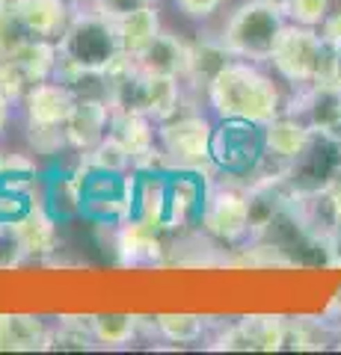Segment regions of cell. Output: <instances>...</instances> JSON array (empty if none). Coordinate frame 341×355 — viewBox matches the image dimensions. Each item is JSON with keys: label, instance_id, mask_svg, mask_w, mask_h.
<instances>
[{"label": "cell", "instance_id": "7402d4cb", "mask_svg": "<svg viewBox=\"0 0 341 355\" xmlns=\"http://www.w3.org/2000/svg\"><path fill=\"white\" fill-rule=\"evenodd\" d=\"M39 198L60 222L81 216V175H78V169L42 178Z\"/></svg>", "mask_w": 341, "mask_h": 355}, {"label": "cell", "instance_id": "4316f807", "mask_svg": "<svg viewBox=\"0 0 341 355\" xmlns=\"http://www.w3.org/2000/svg\"><path fill=\"white\" fill-rule=\"evenodd\" d=\"M92 338L101 347H128L137 338V326L140 320L131 314H95L92 317Z\"/></svg>", "mask_w": 341, "mask_h": 355}, {"label": "cell", "instance_id": "9c48e42d", "mask_svg": "<svg viewBox=\"0 0 341 355\" xmlns=\"http://www.w3.org/2000/svg\"><path fill=\"white\" fill-rule=\"evenodd\" d=\"M341 175V146L333 133H312L306 146L285 169V184L294 196H315L324 193Z\"/></svg>", "mask_w": 341, "mask_h": 355}, {"label": "cell", "instance_id": "4dcf8cb0", "mask_svg": "<svg viewBox=\"0 0 341 355\" xmlns=\"http://www.w3.org/2000/svg\"><path fill=\"white\" fill-rule=\"evenodd\" d=\"M30 36L21 27L15 9H0V57H13V53L24 44Z\"/></svg>", "mask_w": 341, "mask_h": 355}, {"label": "cell", "instance_id": "5bb4252c", "mask_svg": "<svg viewBox=\"0 0 341 355\" xmlns=\"http://www.w3.org/2000/svg\"><path fill=\"white\" fill-rule=\"evenodd\" d=\"M15 231V237L21 243L24 258H36V254H51L60 246V219L42 205V198L30 205L24 216H18L15 222H9Z\"/></svg>", "mask_w": 341, "mask_h": 355}, {"label": "cell", "instance_id": "ffe728a7", "mask_svg": "<svg viewBox=\"0 0 341 355\" xmlns=\"http://www.w3.org/2000/svg\"><path fill=\"white\" fill-rule=\"evenodd\" d=\"M312 139V130L303 125L300 119L288 113L276 116L264 125V146H267V160L279 163L282 169H288V163L300 154Z\"/></svg>", "mask_w": 341, "mask_h": 355}, {"label": "cell", "instance_id": "7bdbcfd3", "mask_svg": "<svg viewBox=\"0 0 341 355\" xmlns=\"http://www.w3.org/2000/svg\"><path fill=\"white\" fill-rule=\"evenodd\" d=\"M0 163H3V154H0Z\"/></svg>", "mask_w": 341, "mask_h": 355}, {"label": "cell", "instance_id": "7c38bea8", "mask_svg": "<svg viewBox=\"0 0 341 355\" xmlns=\"http://www.w3.org/2000/svg\"><path fill=\"white\" fill-rule=\"evenodd\" d=\"M21 104H24L30 128H65L74 104H78V92L69 83L51 77V80L33 83L27 95L21 98Z\"/></svg>", "mask_w": 341, "mask_h": 355}, {"label": "cell", "instance_id": "8d00e7d4", "mask_svg": "<svg viewBox=\"0 0 341 355\" xmlns=\"http://www.w3.org/2000/svg\"><path fill=\"white\" fill-rule=\"evenodd\" d=\"M329 80L341 86V42L333 44V69H329Z\"/></svg>", "mask_w": 341, "mask_h": 355}, {"label": "cell", "instance_id": "ab89813d", "mask_svg": "<svg viewBox=\"0 0 341 355\" xmlns=\"http://www.w3.org/2000/svg\"><path fill=\"white\" fill-rule=\"evenodd\" d=\"M18 3H24V0H0V9H15Z\"/></svg>", "mask_w": 341, "mask_h": 355}, {"label": "cell", "instance_id": "1f68e13d", "mask_svg": "<svg viewBox=\"0 0 341 355\" xmlns=\"http://www.w3.org/2000/svg\"><path fill=\"white\" fill-rule=\"evenodd\" d=\"M24 261V252H21V243L15 237L13 225L0 222V270H9V266H18Z\"/></svg>", "mask_w": 341, "mask_h": 355}, {"label": "cell", "instance_id": "e0dca14e", "mask_svg": "<svg viewBox=\"0 0 341 355\" xmlns=\"http://www.w3.org/2000/svg\"><path fill=\"white\" fill-rule=\"evenodd\" d=\"M163 231L151 228L140 219H125L116 225V249L122 263L142 266V263H155L163 258Z\"/></svg>", "mask_w": 341, "mask_h": 355}, {"label": "cell", "instance_id": "83f0119b", "mask_svg": "<svg viewBox=\"0 0 341 355\" xmlns=\"http://www.w3.org/2000/svg\"><path fill=\"white\" fill-rule=\"evenodd\" d=\"M78 169H107V172H134V157L113 137H104L95 148L81 154Z\"/></svg>", "mask_w": 341, "mask_h": 355}, {"label": "cell", "instance_id": "8fae6325", "mask_svg": "<svg viewBox=\"0 0 341 355\" xmlns=\"http://www.w3.org/2000/svg\"><path fill=\"white\" fill-rule=\"evenodd\" d=\"M285 113L300 119L312 133H333L341 125V86L333 80H315L297 86Z\"/></svg>", "mask_w": 341, "mask_h": 355}, {"label": "cell", "instance_id": "d6986e66", "mask_svg": "<svg viewBox=\"0 0 341 355\" xmlns=\"http://www.w3.org/2000/svg\"><path fill=\"white\" fill-rule=\"evenodd\" d=\"M51 349V329L36 314H0V352Z\"/></svg>", "mask_w": 341, "mask_h": 355}, {"label": "cell", "instance_id": "d4e9b609", "mask_svg": "<svg viewBox=\"0 0 341 355\" xmlns=\"http://www.w3.org/2000/svg\"><path fill=\"white\" fill-rule=\"evenodd\" d=\"M238 323L244 329L252 352H276L285 347V338H288V320L285 317L256 314V317L238 320Z\"/></svg>", "mask_w": 341, "mask_h": 355}, {"label": "cell", "instance_id": "d6a6232c", "mask_svg": "<svg viewBox=\"0 0 341 355\" xmlns=\"http://www.w3.org/2000/svg\"><path fill=\"white\" fill-rule=\"evenodd\" d=\"M223 3H226V0H175L178 12H184L187 18H193V21L211 18L214 12H219V6H223Z\"/></svg>", "mask_w": 341, "mask_h": 355}, {"label": "cell", "instance_id": "d590c367", "mask_svg": "<svg viewBox=\"0 0 341 355\" xmlns=\"http://www.w3.org/2000/svg\"><path fill=\"white\" fill-rule=\"evenodd\" d=\"M321 246L326 249L329 261H333L335 266H341V222H335V228L326 234V240L321 243Z\"/></svg>", "mask_w": 341, "mask_h": 355}, {"label": "cell", "instance_id": "e575fe53", "mask_svg": "<svg viewBox=\"0 0 341 355\" xmlns=\"http://www.w3.org/2000/svg\"><path fill=\"white\" fill-rule=\"evenodd\" d=\"M317 30H321V36H324L329 44H338V42H341V9L333 6V12L326 15V21H324V24L317 27Z\"/></svg>", "mask_w": 341, "mask_h": 355}, {"label": "cell", "instance_id": "44dd1931", "mask_svg": "<svg viewBox=\"0 0 341 355\" xmlns=\"http://www.w3.org/2000/svg\"><path fill=\"white\" fill-rule=\"evenodd\" d=\"M187 53H190V42H184L181 36H175L169 30H160L158 39L140 57H134V65L151 74H169V77H181L184 80Z\"/></svg>", "mask_w": 341, "mask_h": 355}, {"label": "cell", "instance_id": "74e56055", "mask_svg": "<svg viewBox=\"0 0 341 355\" xmlns=\"http://www.w3.org/2000/svg\"><path fill=\"white\" fill-rule=\"evenodd\" d=\"M9 119H13V101H6V98L0 95V137H3L9 128Z\"/></svg>", "mask_w": 341, "mask_h": 355}, {"label": "cell", "instance_id": "5b68a950", "mask_svg": "<svg viewBox=\"0 0 341 355\" xmlns=\"http://www.w3.org/2000/svg\"><path fill=\"white\" fill-rule=\"evenodd\" d=\"M264 160H267V146H264V125L240 119H219L211 137V169L226 178H247L252 181Z\"/></svg>", "mask_w": 341, "mask_h": 355}, {"label": "cell", "instance_id": "836d02e7", "mask_svg": "<svg viewBox=\"0 0 341 355\" xmlns=\"http://www.w3.org/2000/svg\"><path fill=\"white\" fill-rule=\"evenodd\" d=\"M90 3L101 9L104 15H110V18H119V15L131 12V9H140V6L151 3V0H90Z\"/></svg>", "mask_w": 341, "mask_h": 355}, {"label": "cell", "instance_id": "b9f144b4", "mask_svg": "<svg viewBox=\"0 0 341 355\" xmlns=\"http://www.w3.org/2000/svg\"><path fill=\"white\" fill-rule=\"evenodd\" d=\"M69 3H90V0H69Z\"/></svg>", "mask_w": 341, "mask_h": 355}, {"label": "cell", "instance_id": "ba28073f", "mask_svg": "<svg viewBox=\"0 0 341 355\" xmlns=\"http://www.w3.org/2000/svg\"><path fill=\"white\" fill-rule=\"evenodd\" d=\"M199 225L205 234H211L219 243H228V246H240V243L252 240L247 187H238L232 181L228 184L208 181Z\"/></svg>", "mask_w": 341, "mask_h": 355}, {"label": "cell", "instance_id": "603a6c76", "mask_svg": "<svg viewBox=\"0 0 341 355\" xmlns=\"http://www.w3.org/2000/svg\"><path fill=\"white\" fill-rule=\"evenodd\" d=\"M232 60L228 51L223 48V42L217 36H199L190 42V53H187V71H184V83H190L196 89H208L211 77Z\"/></svg>", "mask_w": 341, "mask_h": 355}, {"label": "cell", "instance_id": "f35d334b", "mask_svg": "<svg viewBox=\"0 0 341 355\" xmlns=\"http://www.w3.org/2000/svg\"><path fill=\"white\" fill-rule=\"evenodd\" d=\"M258 3H264V6H273V9H282V12H285V6H288V0H258Z\"/></svg>", "mask_w": 341, "mask_h": 355}, {"label": "cell", "instance_id": "f1b7e54d", "mask_svg": "<svg viewBox=\"0 0 341 355\" xmlns=\"http://www.w3.org/2000/svg\"><path fill=\"white\" fill-rule=\"evenodd\" d=\"M333 0H288L285 6V18L303 27H321L326 15L333 12Z\"/></svg>", "mask_w": 341, "mask_h": 355}, {"label": "cell", "instance_id": "f546056e", "mask_svg": "<svg viewBox=\"0 0 341 355\" xmlns=\"http://www.w3.org/2000/svg\"><path fill=\"white\" fill-rule=\"evenodd\" d=\"M30 89V80L21 71V65L13 60V57H0V95L6 98V101L18 104L21 98L27 95Z\"/></svg>", "mask_w": 341, "mask_h": 355}, {"label": "cell", "instance_id": "4fadbf2b", "mask_svg": "<svg viewBox=\"0 0 341 355\" xmlns=\"http://www.w3.org/2000/svg\"><path fill=\"white\" fill-rule=\"evenodd\" d=\"M110 113H113V107H110L107 95H78V104H74L69 121H65L69 148L81 154L95 148L107 137Z\"/></svg>", "mask_w": 341, "mask_h": 355}, {"label": "cell", "instance_id": "3957f363", "mask_svg": "<svg viewBox=\"0 0 341 355\" xmlns=\"http://www.w3.org/2000/svg\"><path fill=\"white\" fill-rule=\"evenodd\" d=\"M285 24H288V18H285L282 9L264 6L258 0H244L226 18L217 39L223 42L228 57L249 62H270V53L276 48Z\"/></svg>", "mask_w": 341, "mask_h": 355}, {"label": "cell", "instance_id": "52a82bcc", "mask_svg": "<svg viewBox=\"0 0 341 355\" xmlns=\"http://www.w3.org/2000/svg\"><path fill=\"white\" fill-rule=\"evenodd\" d=\"M211 137L214 121L205 113H184L178 110L172 119L158 121V146L169 166L178 169H205L211 166Z\"/></svg>", "mask_w": 341, "mask_h": 355}, {"label": "cell", "instance_id": "30bf717a", "mask_svg": "<svg viewBox=\"0 0 341 355\" xmlns=\"http://www.w3.org/2000/svg\"><path fill=\"white\" fill-rule=\"evenodd\" d=\"M208 181L202 169H178L169 166L167 172V205H163V234H181V231L199 225L205 205Z\"/></svg>", "mask_w": 341, "mask_h": 355}, {"label": "cell", "instance_id": "6da1fadb", "mask_svg": "<svg viewBox=\"0 0 341 355\" xmlns=\"http://www.w3.org/2000/svg\"><path fill=\"white\" fill-rule=\"evenodd\" d=\"M74 6L78 9H72L69 24H65L63 36L57 39L60 62H57V74H53L72 89L90 74L107 77V71L122 57L113 18L104 15L92 3H74Z\"/></svg>", "mask_w": 341, "mask_h": 355}, {"label": "cell", "instance_id": "9a60e30c", "mask_svg": "<svg viewBox=\"0 0 341 355\" xmlns=\"http://www.w3.org/2000/svg\"><path fill=\"white\" fill-rule=\"evenodd\" d=\"M107 137H113L137 163L158 148V121L142 113H131V110H113Z\"/></svg>", "mask_w": 341, "mask_h": 355}, {"label": "cell", "instance_id": "60d3db41", "mask_svg": "<svg viewBox=\"0 0 341 355\" xmlns=\"http://www.w3.org/2000/svg\"><path fill=\"white\" fill-rule=\"evenodd\" d=\"M333 139H335V142H338V146H341V125H338V128L333 130Z\"/></svg>", "mask_w": 341, "mask_h": 355}, {"label": "cell", "instance_id": "ac0fdd59", "mask_svg": "<svg viewBox=\"0 0 341 355\" xmlns=\"http://www.w3.org/2000/svg\"><path fill=\"white\" fill-rule=\"evenodd\" d=\"M113 24H116L119 51H122L125 57H131V60L140 57V53L158 39V33L163 30L160 27V12H158L155 3L131 9V12L113 18Z\"/></svg>", "mask_w": 341, "mask_h": 355}, {"label": "cell", "instance_id": "277c9868", "mask_svg": "<svg viewBox=\"0 0 341 355\" xmlns=\"http://www.w3.org/2000/svg\"><path fill=\"white\" fill-rule=\"evenodd\" d=\"M270 65L285 83L306 86L315 80H329L333 69V44H329L317 27H303L288 21L270 53Z\"/></svg>", "mask_w": 341, "mask_h": 355}, {"label": "cell", "instance_id": "cb8c5ba5", "mask_svg": "<svg viewBox=\"0 0 341 355\" xmlns=\"http://www.w3.org/2000/svg\"><path fill=\"white\" fill-rule=\"evenodd\" d=\"M13 60L21 65V71H24V77L33 86V83L51 80V77L57 74L60 51H57V42L53 39H27L13 53Z\"/></svg>", "mask_w": 341, "mask_h": 355}, {"label": "cell", "instance_id": "7a4b0ae2", "mask_svg": "<svg viewBox=\"0 0 341 355\" xmlns=\"http://www.w3.org/2000/svg\"><path fill=\"white\" fill-rule=\"evenodd\" d=\"M217 119H240L267 125L285 113V101L276 80L261 69V62L232 57L219 69L205 89Z\"/></svg>", "mask_w": 341, "mask_h": 355}, {"label": "cell", "instance_id": "484cf974", "mask_svg": "<svg viewBox=\"0 0 341 355\" xmlns=\"http://www.w3.org/2000/svg\"><path fill=\"white\" fill-rule=\"evenodd\" d=\"M151 326L169 343H199L208 331V317H202V314H158Z\"/></svg>", "mask_w": 341, "mask_h": 355}, {"label": "cell", "instance_id": "2e32d148", "mask_svg": "<svg viewBox=\"0 0 341 355\" xmlns=\"http://www.w3.org/2000/svg\"><path fill=\"white\" fill-rule=\"evenodd\" d=\"M72 6L74 3H69V0H24L15 6V15L30 39L57 42L72 18Z\"/></svg>", "mask_w": 341, "mask_h": 355}, {"label": "cell", "instance_id": "8992f818", "mask_svg": "<svg viewBox=\"0 0 341 355\" xmlns=\"http://www.w3.org/2000/svg\"><path fill=\"white\" fill-rule=\"evenodd\" d=\"M81 175V216L98 225H119L134 210V172L78 169Z\"/></svg>", "mask_w": 341, "mask_h": 355}]
</instances>
